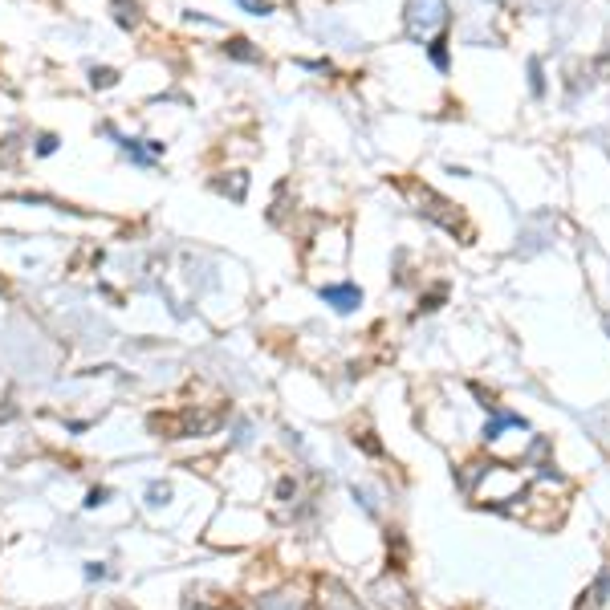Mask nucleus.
Listing matches in <instances>:
<instances>
[{
  "label": "nucleus",
  "mask_w": 610,
  "mask_h": 610,
  "mask_svg": "<svg viewBox=\"0 0 610 610\" xmlns=\"http://www.w3.org/2000/svg\"><path fill=\"white\" fill-rule=\"evenodd\" d=\"M407 25L415 37H428L431 29L447 25V4L444 0H411L407 4Z\"/></svg>",
  "instance_id": "f257e3e1"
},
{
  "label": "nucleus",
  "mask_w": 610,
  "mask_h": 610,
  "mask_svg": "<svg viewBox=\"0 0 610 610\" xmlns=\"http://www.w3.org/2000/svg\"><path fill=\"white\" fill-rule=\"evenodd\" d=\"M322 301L334 305L338 314H354V310L363 305V289H358V285H326V289H322Z\"/></svg>",
  "instance_id": "f03ea898"
},
{
  "label": "nucleus",
  "mask_w": 610,
  "mask_h": 610,
  "mask_svg": "<svg viewBox=\"0 0 610 610\" xmlns=\"http://www.w3.org/2000/svg\"><path fill=\"white\" fill-rule=\"evenodd\" d=\"M375 598H379L382 610H415L411 602H403V598H407V590H403L399 582H391V577L375 582Z\"/></svg>",
  "instance_id": "7ed1b4c3"
},
{
  "label": "nucleus",
  "mask_w": 610,
  "mask_h": 610,
  "mask_svg": "<svg viewBox=\"0 0 610 610\" xmlns=\"http://www.w3.org/2000/svg\"><path fill=\"white\" fill-rule=\"evenodd\" d=\"M115 20L122 29H134V25L143 20V8H139L134 0H115Z\"/></svg>",
  "instance_id": "20e7f679"
},
{
  "label": "nucleus",
  "mask_w": 610,
  "mask_h": 610,
  "mask_svg": "<svg viewBox=\"0 0 610 610\" xmlns=\"http://www.w3.org/2000/svg\"><path fill=\"white\" fill-rule=\"evenodd\" d=\"M224 53H228V57H236V61H261V53L252 49V41H245V37H232V41H224Z\"/></svg>",
  "instance_id": "39448f33"
},
{
  "label": "nucleus",
  "mask_w": 610,
  "mask_h": 610,
  "mask_svg": "<svg viewBox=\"0 0 610 610\" xmlns=\"http://www.w3.org/2000/svg\"><path fill=\"white\" fill-rule=\"evenodd\" d=\"M500 428H525V423H521V415H496L493 423L484 428V440H496V431H500Z\"/></svg>",
  "instance_id": "423d86ee"
},
{
  "label": "nucleus",
  "mask_w": 610,
  "mask_h": 610,
  "mask_svg": "<svg viewBox=\"0 0 610 610\" xmlns=\"http://www.w3.org/2000/svg\"><path fill=\"white\" fill-rule=\"evenodd\" d=\"M167 500H171V488H167V484H159V480H155V484H151V488H147V505H151V509H159V505H167Z\"/></svg>",
  "instance_id": "0eeeda50"
},
{
  "label": "nucleus",
  "mask_w": 610,
  "mask_h": 610,
  "mask_svg": "<svg viewBox=\"0 0 610 610\" xmlns=\"http://www.w3.org/2000/svg\"><path fill=\"white\" fill-rule=\"evenodd\" d=\"M428 53H431V66H435V69H447V41H444V37H435Z\"/></svg>",
  "instance_id": "6e6552de"
},
{
  "label": "nucleus",
  "mask_w": 610,
  "mask_h": 610,
  "mask_svg": "<svg viewBox=\"0 0 610 610\" xmlns=\"http://www.w3.org/2000/svg\"><path fill=\"white\" fill-rule=\"evenodd\" d=\"M90 82H94V90H110L118 82V74L115 69H90Z\"/></svg>",
  "instance_id": "1a4fd4ad"
},
{
  "label": "nucleus",
  "mask_w": 610,
  "mask_h": 610,
  "mask_svg": "<svg viewBox=\"0 0 610 610\" xmlns=\"http://www.w3.org/2000/svg\"><path fill=\"white\" fill-rule=\"evenodd\" d=\"M106 500H110V488H90L86 493V509H102Z\"/></svg>",
  "instance_id": "9d476101"
},
{
  "label": "nucleus",
  "mask_w": 610,
  "mask_h": 610,
  "mask_svg": "<svg viewBox=\"0 0 610 610\" xmlns=\"http://www.w3.org/2000/svg\"><path fill=\"white\" fill-rule=\"evenodd\" d=\"M236 4H240V8H248L252 17H264V13H273V4H269V0H236Z\"/></svg>",
  "instance_id": "9b49d317"
},
{
  "label": "nucleus",
  "mask_w": 610,
  "mask_h": 610,
  "mask_svg": "<svg viewBox=\"0 0 610 610\" xmlns=\"http://www.w3.org/2000/svg\"><path fill=\"white\" fill-rule=\"evenodd\" d=\"M57 151V134H41L37 139V155H53Z\"/></svg>",
  "instance_id": "f8f14e48"
},
{
  "label": "nucleus",
  "mask_w": 610,
  "mask_h": 610,
  "mask_svg": "<svg viewBox=\"0 0 610 610\" xmlns=\"http://www.w3.org/2000/svg\"><path fill=\"white\" fill-rule=\"evenodd\" d=\"M86 577H90V582L106 577V565H102V561H86Z\"/></svg>",
  "instance_id": "ddd939ff"
}]
</instances>
